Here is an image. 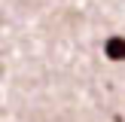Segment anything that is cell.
I'll use <instances>...</instances> for the list:
<instances>
[{
  "mask_svg": "<svg viewBox=\"0 0 125 122\" xmlns=\"http://www.w3.org/2000/svg\"><path fill=\"white\" fill-rule=\"evenodd\" d=\"M104 55L110 61H125V37H110L104 43Z\"/></svg>",
  "mask_w": 125,
  "mask_h": 122,
  "instance_id": "obj_1",
  "label": "cell"
}]
</instances>
